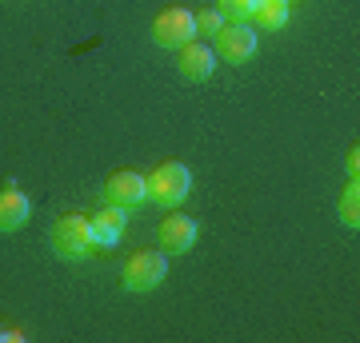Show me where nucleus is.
<instances>
[{
  "label": "nucleus",
  "instance_id": "nucleus-5",
  "mask_svg": "<svg viewBox=\"0 0 360 343\" xmlns=\"http://www.w3.org/2000/svg\"><path fill=\"white\" fill-rule=\"evenodd\" d=\"M196 36V25H193V13L188 8H165V13L153 20V40L160 48H180Z\"/></svg>",
  "mask_w": 360,
  "mask_h": 343
},
{
  "label": "nucleus",
  "instance_id": "nucleus-14",
  "mask_svg": "<svg viewBox=\"0 0 360 343\" xmlns=\"http://www.w3.org/2000/svg\"><path fill=\"white\" fill-rule=\"evenodd\" d=\"M193 25L200 36H217L220 28H224V16H220V8H205V13L193 16Z\"/></svg>",
  "mask_w": 360,
  "mask_h": 343
},
{
  "label": "nucleus",
  "instance_id": "nucleus-11",
  "mask_svg": "<svg viewBox=\"0 0 360 343\" xmlns=\"http://www.w3.org/2000/svg\"><path fill=\"white\" fill-rule=\"evenodd\" d=\"M257 28L272 32V28L288 25V0H257Z\"/></svg>",
  "mask_w": 360,
  "mask_h": 343
},
{
  "label": "nucleus",
  "instance_id": "nucleus-6",
  "mask_svg": "<svg viewBox=\"0 0 360 343\" xmlns=\"http://www.w3.org/2000/svg\"><path fill=\"white\" fill-rule=\"evenodd\" d=\"M217 56H224V64H245L257 56V28L248 25H224L217 32Z\"/></svg>",
  "mask_w": 360,
  "mask_h": 343
},
{
  "label": "nucleus",
  "instance_id": "nucleus-3",
  "mask_svg": "<svg viewBox=\"0 0 360 343\" xmlns=\"http://www.w3.org/2000/svg\"><path fill=\"white\" fill-rule=\"evenodd\" d=\"M165 276H168V255L160 252H136L124 264V288L129 292H153V288H160Z\"/></svg>",
  "mask_w": 360,
  "mask_h": 343
},
{
  "label": "nucleus",
  "instance_id": "nucleus-9",
  "mask_svg": "<svg viewBox=\"0 0 360 343\" xmlns=\"http://www.w3.org/2000/svg\"><path fill=\"white\" fill-rule=\"evenodd\" d=\"M28 216H32V200L16 184H8L0 191V231H20L28 224Z\"/></svg>",
  "mask_w": 360,
  "mask_h": 343
},
{
  "label": "nucleus",
  "instance_id": "nucleus-1",
  "mask_svg": "<svg viewBox=\"0 0 360 343\" xmlns=\"http://www.w3.org/2000/svg\"><path fill=\"white\" fill-rule=\"evenodd\" d=\"M52 252L60 255V260H84V255L96 248L92 240V224L84 216H60L52 224Z\"/></svg>",
  "mask_w": 360,
  "mask_h": 343
},
{
  "label": "nucleus",
  "instance_id": "nucleus-4",
  "mask_svg": "<svg viewBox=\"0 0 360 343\" xmlns=\"http://www.w3.org/2000/svg\"><path fill=\"white\" fill-rule=\"evenodd\" d=\"M104 200L116 203V208H124V212H132V208H141V203L148 200V184H144V176L132 172V168L112 172V176L104 180Z\"/></svg>",
  "mask_w": 360,
  "mask_h": 343
},
{
  "label": "nucleus",
  "instance_id": "nucleus-12",
  "mask_svg": "<svg viewBox=\"0 0 360 343\" xmlns=\"http://www.w3.org/2000/svg\"><path fill=\"white\" fill-rule=\"evenodd\" d=\"M336 212H340V224H348V228H360V188H356V180H348V188L340 191Z\"/></svg>",
  "mask_w": 360,
  "mask_h": 343
},
{
  "label": "nucleus",
  "instance_id": "nucleus-13",
  "mask_svg": "<svg viewBox=\"0 0 360 343\" xmlns=\"http://www.w3.org/2000/svg\"><path fill=\"white\" fill-rule=\"evenodd\" d=\"M257 13V0H220V16H229L232 25H245Z\"/></svg>",
  "mask_w": 360,
  "mask_h": 343
},
{
  "label": "nucleus",
  "instance_id": "nucleus-2",
  "mask_svg": "<svg viewBox=\"0 0 360 343\" xmlns=\"http://www.w3.org/2000/svg\"><path fill=\"white\" fill-rule=\"evenodd\" d=\"M144 184H148V200L165 203V208H176L193 191V172L184 164H176V160H168V164L156 168L153 176H144Z\"/></svg>",
  "mask_w": 360,
  "mask_h": 343
},
{
  "label": "nucleus",
  "instance_id": "nucleus-8",
  "mask_svg": "<svg viewBox=\"0 0 360 343\" xmlns=\"http://www.w3.org/2000/svg\"><path fill=\"white\" fill-rule=\"evenodd\" d=\"M89 224H92V240H96V248H112V243H120V236H124V228H129V212L116 208V203H108V208L96 212Z\"/></svg>",
  "mask_w": 360,
  "mask_h": 343
},
{
  "label": "nucleus",
  "instance_id": "nucleus-15",
  "mask_svg": "<svg viewBox=\"0 0 360 343\" xmlns=\"http://www.w3.org/2000/svg\"><path fill=\"white\" fill-rule=\"evenodd\" d=\"M345 172H348V180H356V172H360V152H356V148L348 152V160H345Z\"/></svg>",
  "mask_w": 360,
  "mask_h": 343
},
{
  "label": "nucleus",
  "instance_id": "nucleus-7",
  "mask_svg": "<svg viewBox=\"0 0 360 343\" xmlns=\"http://www.w3.org/2000/svg\"><path fill=\"white\" fill-rule=\"evenodd\" d=\"M176 68H180V76H184V80L200 84V80L212 76V68H217V52L205 48V44H196V40H188V44H180Z\"/></svg>",
  "mask_w": 360,
  "mask_h": 343
},
{
  "label": "nucleus",
  "instance_id": "nucleus-10",
  "mask_svg": "<svg viewBox=\"0 0 360 343\" xmlns=\"http://www.w3.org/2000/svg\"><path fill=\"white\" fill-rule=\"evenodd\" d=\"M196 220L193 216H168L160 220V248L165 252H188L196 243Z\"/></svg>",
  "mask_w": 360,
  "mask_h": 343
}]
</instances>
